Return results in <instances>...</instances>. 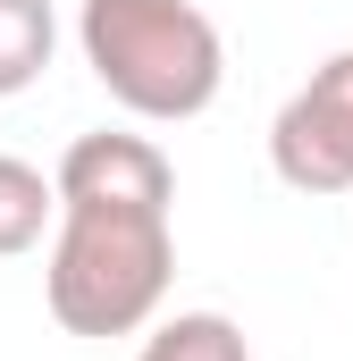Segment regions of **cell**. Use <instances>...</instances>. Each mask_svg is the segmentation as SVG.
<instances>
[{
  "mask_svg": "<svg viewBox=\"0 0 353 361\" xmlns=\"http://www.w3.org/2000/svg\"><path fill=\"white\" fill-rule=\"evenodd\" d=\"M76 51L92 85L126 118L185 126L227 85V42L193 0H85L76 8Z\"/></svg>",
  "mask_w": 353,
  "mask_h": 361,
  "instance_id": "6da1fadb",
  "label": "cell"
},
{
  "mask_svg": "<svg viewBox=\"0 0 353 361\" xmlns=\"http://www.w3.org/2000/svg\"><path fill=\"white\" fill-rule=\"evenodd\" d=\"M176 277V227L169 210H92V202H59L51 219V261H42V294L51 319L68 336H135L160 319Z\"/></svg>",
  "mask_w": 353,
  "mask_h": 361,
  "instance_id": "7a4b0ae2",
  "label": "cell"
},
{
  "mask_svg": "<svg viewBox=\"0 0 353 361\" xmlns=\"http://www.w3.org/2000/svg\"><path fill=\"white\" fill-rule=\"evenodd\" d=\"M269 169L294 193H353V51L320 59L311 85L269 118Z\"/></svg>",
  "mask_w": 353,
  "mask_h": 361,
  "instance_id": "3957f363",
  "label": "cell"
},
{
  "mask_svg": "<svg viewBox=\"0 0 353 361\" xmlns=\"http://www.w3.org/2000/svg\"><path fill=\"white\" fill-rule=\"evenodd\" d=\"M51 193L59 202H92V210H169L176 202V169L152 135H76L51 169Z\"/></svg>",
  "mask_w": 353,
  "mask_h": 361,
  "instance_id": "277c9868",
  "label": "cell"
},
{
  "mask_svg": "<svg viewBox=\"0 0 353 361\" xmlns=\"http://www.w3.org/2000/svg\"><path fill=\"white\" fill-rule=\"evenodd\" d=\"M51 219H59V193H51V177H42L34 160L0 152V261L34 252V244L51 235Z\"/></svg>",
  "mask_w": 353,
  "mask_h": 361,
  "instance_id": "5b68a950",
  "label": "cell"
},
{
  "mask_svg": "<svg viewBox=\"0 0 353 361\" xmlns=\"http://www.w3.org/2000/svg\"><path fill=\"white\" fill-rule=\"evenodd\" d=\"M51 51H59L51 0H0V101L34 85V76L51 68Z\"/></svg>",
  "mask_w": 353,
  "mask_h": 361,
  "instance_id": "8992f818",
  "label": "cell"
},
{
  "mask_svg": "<svg viewBox=\"0 0 353 361\" xmlns=\"http://www.w3.org/2000/svg\"><path fill=\"white\" fill-rule=\"evenodd\" d=\"M135 361H253V345H244V328L227 311H176V319H160L143 336Z\"/></svg>",
  "mask_w": 353,
  "mask_h": 361,
  "instance_id": "52a82bcc",
  "label": "cell"
}]
</instances>
